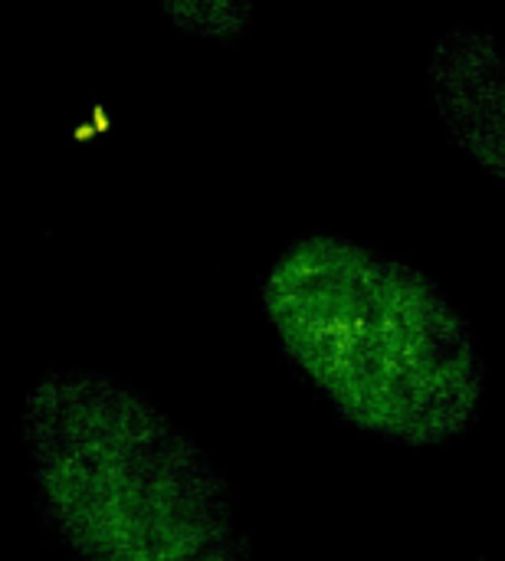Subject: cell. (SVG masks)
Masks as SVG:
<instances>
[{
	"label": "cell",
	"mask_w": 505,
	"mask_h": 561,
	"mask_svg": "<svg viewBox=\"0 0 505 561\" xmlns=\"http://www.w3.org/2000/svg\"><path fill=\"white\" fill-rule=\"evenodd\" d=\"M431 99L437 115L496 181H503V56L490 30L454 26L447 30L427 66Z\"/></svg>",
	"instance_id": "3957f363"
},
{
	"label": "cell",
	"mask_w": 505,
	"mask_h": 561,
	"mask_svg": "<svg viewBox=\"0 0 505 561\" xmlns=\"http://www.w3.org/2000/svg\"><path fill=\"white\" fill-rule=\"evenodd\" d=\"M177 26L204 33V36H227L246 30L253 7L250 3H233V0H177L161 7Z\"/></svg>",
	"instance_id": "277c9868"
},
{
	"label": "cell",
	"mask_w": 505,
	"mask_h": 561,
	"mask_svg": "<svg viewBox=\"0 0 505 561\" xmlns=\"http://www.w3.org/2000/svg\"><path fill=\"white\" fill-rule=\"evenodd\" d=\"M20 434L33 500L76 561H253L217 460L131 381L53 368Z\"/></svg>",
	"instance_id": "7a4b0ae2"
},
{
	"label": "cell",
	"mask_w": 505,
	"mask_h": 561,
	"mask_svg": "<svg viewBox=\"0 0 505 561\" xmlns=\"http://www.w3.org/2000/svg\"><path fill=\"white\" fill-rule=\"evenodd\" d=\"M260 306L296 371L352 427L444 447L480 414V335L421 266L348 233L312 230L279 250Z\"/></svg>",
	"instance_id": "6da1fadb"
},
{
	"label": "cell",
	"mask_w": 505,
	"mask_h": 561,
	"mask_svg": "<svg viewBox=\"0 0 505 561\" xmlns=\"http://www.w3.org/2000/svg\"><path fill=\"white\" fill-rule=\"evenodd\" d=\"M480 561H490V559H480Z\"/></svg>",
	"instance_id": "5b68a950"
}]
</instances>
